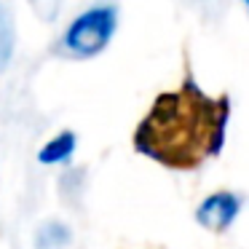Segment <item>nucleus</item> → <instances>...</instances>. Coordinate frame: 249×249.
<instances>
[{
    "instance_id": "1",
    "label": "nucleus",
    "mask_w": 249,
    "mask_h": 249,
    "mask_svg": "<svg viewBox=\"0 0 249 249\" xmlns=\"http://www.w3.org/2000/svg\"><path fill=\"white\" fill-rule=\"evenodd\" d=\"M231 99L209 97L193 78L161 91L134 129V150L166 169H198L220 156Z\"/></svg>"
},
{
    "instance_id": "2",
    "label": "nucleus",
    "mask_w": 249,
    "mask_h": 249,
    "mask_svg": "<svg viewBox=\"0 0 249 249\" xmlns=\"http://www.w3.org/2000/svg\"><path fill=\"white\" fill-rule=\"evenodd\" d=\"M118 27V8L113 3H97L78 14L62 35V51L75 59L99 56L113 40Z\"/></svg>"
},
{
    "instance_id": "3",
    "label": "nucleus",
    "mask_w": 249,
    "mask_h": 249,
    "mask_svg": "<svg viewBox=\"0 0 249 249\" xmlns=\"http://www.w3.org/2000/svg\"><path fill=\"white\" fill-rule=\"evenodd\" d=\"M238 212H241V196L233 193V190H217L198 204L196 222L212 233H222L233 225Z\"/></svg>"
},
{
    "instance_id": "4",
    "label": "nucleus",
    "mask_w": 249,
    "mask_h": 249,
    "mask_svg": "<svg viewBox=\"0 0 249 249\" xmlns=\"http://www.w3.org/2000/svg\"><path fill=\"white\" fill-rule=\"evenodd\" d=\"M78 137L72 131H59L56 137H51L43 147L38 150V161L43 166H54V163H67L75 153Z\"/></svg>"
},
{
    "instance_id": "5",
    "label": "nucleus",
    "mask_w": 249,
    "mask_h": 249,
    "mask_svg": "<svg viewBox=\"0 0 249 249\" xmlns=\"http://www.w3.org/2000/svg\"><path fill=\"white\" fill-rule=\"evenodd\" d=\"M72 241V233L67 225L62 222H43L35 233V247L38 249H65L67 244Z\"/></svg>"
},
{
    "instance_id": "6",
    "label": "nucleus",
    "mask_w": 249,
    "mask_h": 249,
    "mask_svg": "<svg viewBox=\"0 0 249 249\" xmlns=\"http://www.w3.org/2000/svg\"><path fill=\"white\" fill-rule=\"evenodd\" d=\"M14 54V17L6 6H0V70H6Z\"/></svg>"
},
{
    "instance_id": "7",
    "label": "nucleus",
    "mask_w": 249,
    "mask_h": 249,
    "mask_svg": "<svg viewBox=\"0 0 249 249\" xmlns=\"http://www.w3.org/2000/svg\"><path fill=\"white\" fill-rule=\"evenodd\" d=\"M30 6L43 22H54L59 14V0H30Z\"/></svg>"
}]
</instances>
